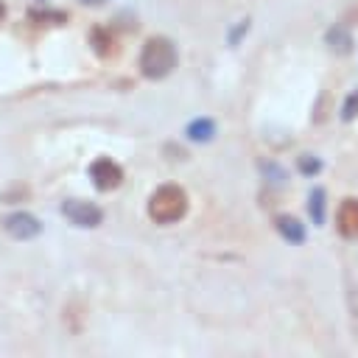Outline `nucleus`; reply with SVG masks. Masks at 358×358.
<instances>
[{"label": "nucleus", "instance_id": "7", "mask_svg": "<svg viewBox=\"0 0 358 358\" xmlns=\"http://www.w3.org/2000/svg\"><path fill=\"white\" fill-rule=\"evenodd\" d=\"M274 227H277V232H280L288 243H302V241H305V227H302V221L294 218V215H277V218H274Z\"/></svg>", "mask_w": 358, "mask_h": 358}, {"label": "nucleus", "instance_id": "5", "mask_svg": "<svg viewBox=\"0 0 358 358\" xmlns=\"http://www.w3.org/2000/svg\"><path fill=\"white\" fill-rule=\"evenodd\" d=\"M0 224H3V229H6L11 238H17V241H31V238H36V235L42 232L39 218H34L31 213H11V215H3Z\"/></svg>", "mask_w": 358, "mask_h": 358}, {"label": "nucleus", "instance_id": "6", "mask_svg": "<svg viewBox=\"0 0 358 358\" xmlns=\"http://www.w3.org/2000/svg\"><path fill=\"white\" fill-rule=\"evenodd\" d=\"M336 229L338 235L358 241V199H344L336 210Z\"/></svg>", "mask_w": 358, "mask_h": 358}, {"label": "nucleus", "instance_id": "9", "mask_svg": "<svg viewBox=\"0 0 358 358\" xmlns=\"http://www.w3.org/2000/svg\"><path fill=\"white\" fill-rule=\"evenodd\" d=\"M213 134H215V123L207 120V117H199V120H193V123L187 126V137L196 140V143H204V140H210Z\"/></svg>", "mask_w": 358, "mask_h": 358}, {"label": "nucleus", "instance_id": "15", "mask_svg": "<svg viewBox=\"0 0 358 358\" xmlns=\"http://www.w3.org/2000/svg\"><path fill=\"white\" fill-rule=\"evenodd\" d=\"M3 17H6V6L0 3V22H3Z\"/></svg>", "mask_w": 358, "mask_h": 358}, {"label": "nucleus", "instance_id": "10", "mask_svg": "<svg viewBox=\"0 0 358 358\" xmlns=\"http://www.w3.org/2000/svg\"><path fill=\"white\" fill-rule=\"evenodd\" d=\"M327 45H330L336 53H350V45H352L350 31H347V28H341V25L330 28V34H327Z\"/></svg>", "mask_w": 358, "mask_h": 358}, {"label": "nucleus", "instance_id": "2", "mask_svg": "<svg viewBox=\"0 0 358 358\" xmlns=\"http://www.w3.org/2000/svg\"><path fill=\"white\" fill-rule=\"evenodd\" d=\"M187 213V193L179 185H159L148 199V215L154 224H176Z\"/></svg>", "mask_w": 358, "mask_h": 358}, {"label": "nucleus", "instance_id": "13", "mask_svg": "<svg viewBox=\"0 0 358 358\" xmlns=\"http://www.w3.org/2000/svg\"><path fill=\"white\" fill-rule=\"evenodd\" d=\"M355 115H358V90L347 98V103H344V109H341V117H344V120H352Z\"/></svg>", "mask_w": 358, "mask_h": 358}, {"label": "nucleus", "instance_id": "14", "mask_svg": "<svg viewBox=\"0 0 358 358\" xmlns=\"http://www.w3.org/2000/svg\"><path fill=\"white\" fill-rule=\"evenodd\" d=\"M350 310H352V313L358 316V285H355V288L350 291Z\"/></svg>", "mask_w": 358, "mask_h": 358}, {"label": "nucleus", "instance_id": "12", "mask_svg": "<svg viewBox=\"0 0 358 358\" xmlns=\"http://www.w3.org/2000/svg\"><path fill=\"white\" fill-rule=\"evenodd\" d=\"M319 168H322V162H319L313 154H302V157H299V171H302V173L310 176V173H319Z\"/></svg>", "mask_w": 358, "mask_h": 358}, {"label": "nucleus", "instance_id": "3", "mask_svg": "<svg viewBox=\"0 0 358 358\" xmlns=\"http://www.w3.org/2000/svg\"><path fill=\"white\" fill-rule=\"evenodd\" d=\"M62 213H64V218H67L70 224L87 227V229H90V227H98L101 218H103L101 207L92 204V201H84V199H67V201L62 204Z\"/></svg>", "mask_w": 358, "mask_h": 358}, {"label": "nucleus", "instance_id": "4", "mask_svg": "<svg viewBox=\"0 0 358 358\" xmlns=\"http://www.w3.org/2000/svg\"><path fill=\"white\" fill-rule=\"evenodd\" d=\"M90 179H92V185L98 190H115L123 182V168L109 157H98L90 165Z\"/></svg>", "mask_w": 358, "mask_h": 358}, {"label": "nucleus", "instance_id": "1", "mask_svg": "<svg viewBox=\"0 0 358 358\" xmlns=\"http://www.w3.org/2000/svg\"><path fill=\"white\" fill-rule=\"evenodd\" d=\"M179 62V53H176V45L168 39V36H151L145 39L143 50H140V73L151 81H159L165 76L173 73Z\"/></svg>", "mask_w": 358, "mask_h": 358}, {"label": "nucleus", "instance_id": "11", "mask_svg": "<svg viewBox=\"0 0 358 358\" xmlns=\"http://www.w3.org/2000/svg\"><path fill=\"white\" fill-rule=\"evenodd\" d=\"M310 218L316 224H322V218H324V193L322 190H313L310 193Z\"/></svg>", "mask_w": 358, "mask_h": 358}, {"label": "nucleus", "instance_id": "8", "mask_svg": "<svg viewBox=\"0 0 358 358\" xmlns=\"http://www.w3.org/2000/svg\"><path fill=\"white\" fill-rule=\"evenodd\" d=\"M90 45L98 56H112L115 53V36L106 28H92L90 31Z\"/></svg>", "mask_w": 358, "mask_h": 358}]
</instances>
